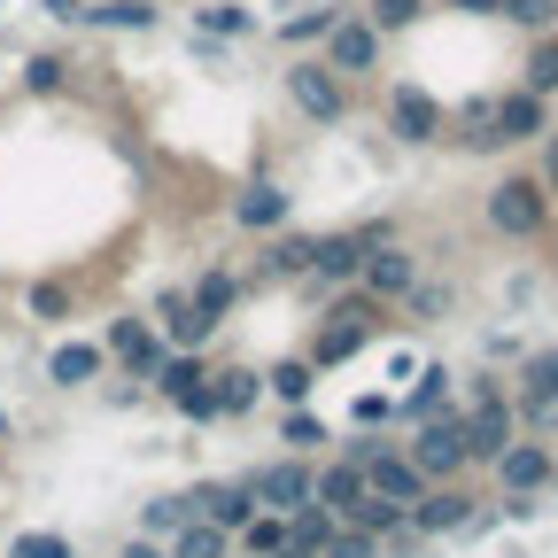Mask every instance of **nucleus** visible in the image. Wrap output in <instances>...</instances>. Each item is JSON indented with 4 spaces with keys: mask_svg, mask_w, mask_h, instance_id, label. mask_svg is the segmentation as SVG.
<instances>
[{
    "mask_svg": "<svg viewBox=\"0 0 558 558\" xmlns=\"http://www.w3.org/2000/svg\"><path fill=\"white\" fill-rule=\"evenodd\" d=\"M380 326H388V303H373V295L357 288V279H349V288H333V295H326L318 333H311V349H303V357H311L318 373H333V365H349V357H357V349H365Z\"/></svg>",
    "mask_w": 558,
    "mask_h": 558,
    "instance_id": "nucleus-1",
    "label": "nucleus"
},
{
    "mask_svg": "<svg viewBox=\"0 0 558 558\" xmlns=\"http://www.w3.org/2000/svg\"><path fill=\"white\" fill-rule=\"evenodd\" d=\"M481 226L505 241H543L550 233V186L535 171H505L497 186L481 194Z\"/></svg>",
    "mask_w": 558,
    "mask_h": 558,
    "instance_id": "nucleus-2",
    "label": "nucleus"
},
{
    "mask_svg": "<svg viewBox=\"0 0 558 558\" xmlns=\"http://www.w3.org/2000/svg\"><path fill=\"white\" fill-rule=\"evenodd\" d=\"M380 132H388V140H403V148H435V140L450 132V109H442L427 86L388 78V94H380Z\"/></svg>",
    "mask_w": 558,
    "mask_h": 558,
    "instance_id": "nucleus-3",
    "label": "nucleus"
},
{
    "mask_svg": "<svg viewBox=\"0 0 558 558\" xmlns=\"http://www.w3.org/2000/svg\"><path fill=\"white\" fill-rule=\"evenodd\" d=\"M403 458H411L418 473H427V481H458V473H465V411H458V403L427 411V418L411 427Z\"/></svg>",
    "mask_w": 558,
    "mask_h": 558,
    "instance_id": "nucleus-4",
    "label": "nucleus"
},
{
    "mask_svg": "<svg viewBox=\"0 0 558 558\" xmlns=\"http://www.w3.org/2000/svg\"><path fill=\"white\" fill-rule=\"evenodd\" d=\"M380 32L365 24V16H341L326 39H318V62L333 70V78H349V86H357V78H380Z\"/></svg>",
    "mask_w": 558,
    "mask_h": 558,
    "instance_id": "nucleus-5",
    "label": "nucleus"
},
{
    "mask_svg": "<svg viewBox=\"0 0 558 558\" xmlns=\"http://www.w3.org/2000/svg\"><path fill=\"white\" fill-rule=\"evenodd\" d=\"M473 520H481V497H473L465 481H427V488H418V505H411V527L427 535V543H442V535H465Z\"/></svg>",
    "mask_w": 558,
    "mask_h": 558,
    "instance_id": "nucleus-6",
    "label": "nucleus"
},
{
    "mask_svg": "<svg viewBox=\"0 0 558 558\" xmlns=\"http://www.w3.org/2000/svg\"><path fill=\"white\" fill-rule=\"evenodd\" d=\"M288 101H295L311 124H341V117H349V78H333L318 54H303V62H288Z\"/></svg>",
    "mask_w": 558,
    "mask_h": 558,
    "instance_id": "nucleus-7",
    "label": "nucleus"
},
{
    "mask_svg": "<svg viewBox=\"0 0 558 558\" xmlns=\"http://www.w3.org/2000/svg\"><path fill=\"white\" fill-rule=\"evenodd\" d=\"M248 481V497H256V512H295V505H311V458H264L256 473H241Z\"/></svg>",
    "mask_w": 558,
    "mask_h": 558,
    "instance_id": "nucleus-8",
    "label": "nucleus"
},
{
    "mask_svg": "<svg viewBox=\"0 0 558 558\" xmlns=\"http://www.w3.org/2000/svg\"><path fill=\"white\" fill-rule=\"evenodd\" d=\"M418 271H427V264H418V248H403V241H380V248H365V264H357V288L373 295V303H403L411 295V279Z\"/></svg>",
    "mask_w": 558,
    "mask_h": 558,
    "instance_id": "nucleus-9",
    "label": "nucleus"
},
{
    "mask_svg": "<svg viewBox=\"0 0 558 558\" xmlns=\"http://www.w3.org/2000/svg\"><path fill=\"white\" fill-rule=\"evenodd\" d=\"M488 473H497L505 497H543V488H550V435H543V442L512 435V442L497 450V465H488Z\"/></svg>",
    "mask_w": 558,
    "mask_h": 558,
    "instance_id": "nucleus-10",
    "label": "nucleus"
},
{
    "mask_svg": "<svg viewBox=\"0 0 558 558\" xmlns=\"http://www.w3.org/2000/svg\"><path fill=\"white\" fill-rule=\"evenodd\" d=\"M101 349H109V357L124 365V380H148L156 365H163V333L148 326V318H109V333H101Z\"/></svg>",
    "mask_w": 558,
    "mask_h": 558,
    "instance_id": "nucleus-11",
    "label": "nucleus"
},
{
    "mask_svg": "<svg viewBox=\"0 0 558 558\" xmlns=\"http://www.w3.org/2000/svg\"><path fill=\"white\" fill-rule=\"evenodd\" d=\"M458 411H465V465H497V450L520 435L512 396H497V403H458Z\"/></svg>",
    "mask_w": 558,
    "mask_h": 558,
    "instance_id": "nucleus-12",
    "label": "nucleus"
},
{
    "mask_svg": "<svg viewBox=\"0 0 558 558\" xmlns=\"http://www.w3.org/2000/svg\"><path fill=\"white\" fill-rule=\"evenodd\" d=\"M357 264H365V233H318L303 279H311L318 295H333V288H349V279H357Z\"/></svg>",
    "mask_w": 558,
    "mask_h": 558,
    "instance_id": "nucleus-13",
    "label": "nucleus"
},
{
    "mask_svg": "<svg viewBox=\"0 0 558 558\" xmlns=\"http://www.w3.org/2000/svg\"><path fill=\"white\" fill-rule=\"evenodd\" d=\"M288 218H295V194L279 186V179H248V186L233 194V226H241V233H279Z\"/></svg>",
    "mask_w": 558,
    "mask_h": 558,
    "instance_id": "nucleus-14",
    "label": "nucleus"
},
{
    "mask_svg": "<svg viewBox=\"0 0 558 558\" xmlns=\"http://www.w3.org/2000/svg\"><path fill=\"white\" fill-rule=\"evenodd\" d=\"M156 333H163L171 349H209V341H218V318L194 311L186 288H163V295H156Z\"/></svg>",
    "mask_w": 558,
    "mask_h": 558,
    "instance_id": "nucleus-15",
    "label": "nucleus"
},
{
    "mask_svg": "<svg viewBox=\"0 0 558 558\" xmlns=\"http://www.w3.org/2000/svg\"><path fill=\"white\" fill-rule=\"evenodd\" d=\"M365 497V465H349V458H318L311 465V505H326L333 520H349Z\"/></svg>",
    "mask_w": 558,
    "mask_h": 558,
    "instance_id": "nucleus-16",
    "label": "nucleus"
},
{
    "mask_svg": "<svg viewBox=\"0 0 558 558\" xmlns=\"http://www.w3.org/2000/svg\"><path fill=\"white\" fill-rule=\"evenodd\" d=\"M241 295H248V279H241V271H226V264H202V271L186 279V303H194V311H209L218 326L241 311Z\"/></svg>",
    "mask_w": 558,
    "mask_h": 558,
    "instance_id": "nucleus-17",
    "label": "nucleus"
},
{
    "mask_svg": "<svg viewBox=\"0 0 558 558\" xmlns=\"http://www.w3.org/2000/svg\"><path fill=\"white\" fill-rule=\"evenodd\" d=\"M365 488L373 497H388V505H418V488H427V473H418L411 458H403V442H388L373 465H365Z\"/></svg>",
    "mask_w": 558,
    "mask_h": 558,
    "instance_id": "nucleus-18",
    "label": "nucleus"
},
{
    "mask_svg": "<svg viewBox=\"0 0 558 558\" xmlns=\"http://www.w3.org/2000/svg\"><path fill=\"white\" fill-rule=\"evenodd\" d=\"M109 365V349L101 341H62L54 357H47V388H94Z\"/></svg>",
    "mask_w": 558,
    "mask_h": 558,
    "instance_id": "nucleus-19",
    "label": "nucleus"
},
{
    "mask_svg": "<svg viewBox=\"0 0 558 558\" xmlns=\"http://www.w3.org/2000/svg\"><path fill=\"white\" fill-rule=\"evenodd\" d=\"M209 396H218V418H248L264 396V373L256 365H209Z\"/></svg>",
    "mask_w": 558,
    "mask_h": 558,
    "instance_id": "nucleus-20",
    "label": "nucleus"
},
{
    "mask_svg": "<svg viewBox=\"0 0 558 558\" xmlns=\"http://www.w3.org/2000/svg\"><path fill=\"white\" fill-rule=\"evenodd\" d=\"M78 24H86V32H156L163 9H156V0H86Z\"/></svg>",
    "mask_w": 558,
    "mask_h": 558,
    "instance_id": "nucleus-21",
    "label": "nucleus"
},
{
    "mask_svg": "<svg viewBox=\"0 0 558 558\" xmlns=\"http://www.w3.org/2000/svg\"><path fill=\"white\" fill-rule=\"evenodd\" d=\"M209 380V357H202V349H163V365L148 373V388L163 396V403H179V396H194Z\"/></svg>",
    "mask_w": 558,
    "mask_h": 558,
    "instance_id": "nucleus-22",
    "label": "nucleus"
},
{
    "mask_svg": "<svg viewBox=\"0 0 558 558\" xmlns=\"http://www.w3.org/2000/svg\"><path fill=\"white\" fill-rule=\"evenodd\" d=\"M311 241L318 233H288V226H279L271 248H256V279H303L311 271Z\"/></svg>",
    "mask_w": 558,
    "mask_h": 558,
    "instance_id": "nucleus-23",
    "label": "nucleus"
},
{
    "mask_svg": "<svg viewBox=\"0 0 558 558\" xmlns=\"http://www.w3.org/2000/svg\"><path fill=\"white\" fill-rule=\"evenodd\" d=\"M194 32L218 39V47H233V39L256 32V9H241V0H194Z\"/></svg>",
    "mask_w": 558,
    "mask_h": 558,
    "instance_id": "nucleus-24",
    "label": "nucleus"
},
{
    "mask_svg": "<svg viewBox=\"0 0 558 558\" xmlns=\"http://www.w3.org/2000/svg\"><path fill=\"white\" fill-rule=\"evenodd\" d=\"M279 442H288L295 458H318V450L333 442V427H326L311 403H288V411H279Z\"/></svg>",
    "mask_w": 558,
    "mask_h": 558,
    "instance_id": "nucleus-25",
    "label": "nucleus"
},
{
    "mask_svg": "<svg viewBox=\"0 0 558 558\" xmlns=\"http://www.w3.org/2000/svg\"><path fill=\"white\" fill-rule=\"evenodd\" d=\"M442 403H450V373H442V365H418L411 396H396V418H403V427H418V418L442 411Z\"/></svg>",
    "mask_w": 558,
    "mask_h": 558,
    "instance_id": "nucleus-26",
    "label": "nucleus"
},
{
    "mask_svg": "<svg viewBox=\"0 0 558 558\" xmlns=\"http://www.w3.org/2000/svg\"><path fill=\"white\" fill-rule=\"evenodd\" d=\"M264 396H279V403H311V396H318V365L303 357V349H295V357H279V365L264 373Z\"/></svg>",
    "mask_w": 558,
    "mask_h": 558,
    "instance_id": "nucleus-27",
    "label": "nucleus"
},
{
    "mask_svg": "<svg viewBox=\"0 0 558 558\" xmlns=\"http://www.w3.org/2000/svg\"><path fill=\"white\" fill-rule=\"evenodd\" d=\"M450 303H458L450 279H427V271H418V279H411V295H403L396 311H411V326H435V318H450Z\"/></svg>",
    "mask_w": 558,
    "mask_h": 558,
    "instance_id": "nucleus-28",
    "label": "nucleus"
},
{
    "mask_svg": "<svg viewBox=\"0 0 558 558\" xmlns=\"http://www.w3.org/2000/svg\"><path fill=\"white\" fill-rule=\"evenodd\" d=\"M520 86L527 94H558V32H543V39H527V62H520Z\"/></svg>",
    "mask_w": 558,
    "mask_h": 558,
    "instance_id": "nucleus-29",
    "label": "nucleus"
},
{
    "mask_svg": "<svg viewBox=\"0 0 558 558\" xmlns=\"http://www.w3.org/2000/svg\"><path fill=\"white\" fill-rule=\"evenodd\" d=\"M226 550H233V535H226V527L186 520V527H171V550H163V558H226Z\"/></svg>",
    "mask_w": 558,
    "mask_h": 558,
    "instance_id": "nucleus-30",
    "label": "nucleus"
},
{
    "mask_svg": "<svg viewBox=\"0 0 558 558\" xmlns=\"http://www.w3.org/2000/svg\"><path fill=\"white\" fill-rule=\"evenodd\" d=\"M70 70H78L70 54H32V62H24V94H32V101H54V94H70Z\"/></svg>",
    "mask_w": 558,
    "mask_h": 558,
    "instance_id": "nucleus-31",
    "label": "nucleus"
},
{
    "mask_svg": "<svg viewBox=\"0 0 558 558\" xmlns=\"http://www.w3.org/2000/svg\"><path fill=\"white\" fill-rule=\"evenodd\" d=\"M333 527H341V520H333L326 505H295V512H288V543H295V550H311V558L326 550V535H333Z\"/></svg>",
    "mask_w": 558,
    "mask_h": 558,
    "instance_id": "nucleus-32",
    "label": "nucleus"
},
{
    "mask_svg": "<svg viewBox=\"0 0 558 558\" xmlns=\"http://www.w3.org/2000/svg\"><path fill=\"white\" fill-rule=\"evenodd\" d=\"M279 543H288V512H256V520L233 535V550H241V558H271Z\"/></svg>",
    "mask_w": 558,
    "mask_h": 558,
    "instance_id": "nucleus-33",
    "label": "nucleus"
},
{
    "mask_svg": "<svg viewBox=\"0 0 558 558\" xmlns=\"http://www.w3.org/2000/svg\"><path fill=\"white\" fill-rule=\"evenodd\" d=\"M380 39H396V32H411L418 16H427V0H365V9H357Z\"/></svg>",
    "mask_w": 558,
    "mask_h": 558,
    "instance_id": "nucleus-34",
    "label": "nucleus"
},
{
    "mask_svg": "<svg viewBox=\"0 0 558 558\" xmlns=\"http://www.w3.org/2000/svg\"><path fill=\"white\" fill-rule=\"evenodd\" d=\"M497 16H505L512 32L543 39V32H558V0H497Z\"/></svg>",
    "mask_w": 558,
    "mask_h": 558,
    "instance_id": "nucleus-35",
    "label": "nucleus"
},
{
    "mask_svg": "<svg viewBox=\"0 0 558 558\" xmlns=\"http://www.w3.org/2000/svg\"><path fill=\"white\" fill-rule=\"evenodd\" d=\"M403 520H411V505H388V497H373V488L357 497V512H349V527H365V535H396Z\"/></svg>",
    "mask_w": 558,
    "mask_h": 558,
    "instance_id": "nucleus-36",
    "label": "nucleus"
},
{
    "mask_svg": "<svg viewBox=\"0 0 558 558\" xmlns=\"http://www.w3.org/2000/svg\"><path fill=\"white\" fill-rule=\"evenodd\" d=\"M70 303H78V295H70V279H32V295H24V311H32V318H47V326H62V318H70Z\"/></svg>",
    "mask_w": 558,
    "mask_h": 558,
    "instance_id": "nucleus-37",
    "label": "nucleus"
},
{
    "mask_svg": "<svg viewBox=\"0 0 558 558\" xmlns=\"http://www.w3.org/2000/svg\"><path fill=\"white\" fill-rule=\"evenodd\" d=\"M512 388L558 396V341H550V349H527V357H520V373H512Z\"/></svg>",
    "mask_w": 558,
    "mask_h": 558,
    "instance_id": "nucleus-38",
    "label": "nucleus"
},
{
    "mask_svg": "<svg viewBox=\"0 0 558 558\" xmlns=\"http://www.w3.org/2000/svg\"><path fill=\"white\" fill-rule=\"evenodd\" d=\"M9 558H78V543L54 527H24V535H9Z\"/></svg>",
    "mask_w": 558,
    "mask_h": 558,
    "instance_id": "nucleus-39",
    "label": "nucleus"
},
{
    "mask_svg": "<svg viewBox=\"0 0 558 558\" xmlns=\"http://www.w3.org/2000/svg\"><path fill=\"white\" fill-rule=\"evenodd\" d=\"M341 16H349V9H311V16H288V24H279V39H288V47H318Z\"/></svg>",
    "mask_w": 558,
    "mask_h": 558,
    "instance_id": "nucleus-40",
    "label": "nucleus"
},
{
    "mask_svg": "<svg viewBox=\"0 0 558 558\" xmlns=\"http://www.w3.org/2000/svg\"><path fill=\"white\" fill-rule=\"evenodd\" d=\"M318 558H380V535H365V527H349V520H341V527L326 535Z\"/></svg>",
    "mask_w": 558,
    "mask_h": 558,
    "instance_id": "nucleus-41",
    "label": "nucleus"
},
{
    "mask_svg": "<svg viewBox=\"0 0 558 558\" xmlns=\"http://www.w3.org/2000/svg\"><path fill=\"white\" fill-rule=\"evenodd\" d=\"M186 520H194L186 497H156L148 512H140V535H171V527H186Z\"/></svg>",
    "mask_w": 558,
    "mask_h": 558,
    "instance_id": "nucleus-42",
    "label": "nucleus"
},
{
    "mask_svg": "<svg viewBox=\"0 0 558 558\" xmlns=\"http://www.w3.org/2000/svg\"><path fill=\"white\" fill-rule=\"evenodd\" d=\"M333 442H341L333 458H349V465H373V458L388 450V435H380V427H349V435H333Z\"/></svg>",
    "mask_w": 558,
    "mask_h": 558,
    "instance_id": "nucleus-43",
    "label": "nucleus"
},
{
    "mask_svg": "<svg viewBox=\"0 0 558 558\" xmlns=\"http://www.w3.org/2000/svg\"><path fill=\"white\" fill-rule=\"evenodd\" d=\"M171 411H179V418H194V427H209V418H218V396H209V380H202V388H194V396H179Z\"/></svg>",
    "mask_w": 558,
    "mask_h": 558,
    "instance_id": "nucleus-44",
    "label": "nucleus"
},
{
    "mask_svg": "<svg viewBox=\"0 0 558 558\" xmlns=\"http://www.w3.org/2000/svg\"><path fill=\"white\" fill-rule=\"evenodd\" d=\"M396 418V403L388 396H357V411H349V427H388Z\"/></svg>",
    "mask_w": 558,
    "mask_h": 558,
    "instance_id": "nucleus-45",
    "label": "nucleus"
},
{
    "mask_svg": "<svg viewBox=\"0 0 558 558\" xmlns=\"http://www.w3.org/2000/svg\"><path fill=\"white\" fill-rule=\"evenodd\" d=\"M535 148H543V163H535V179H543V186L558 194V124H550V132L535 140Z\"/></svg>",
    "mask_w": 558,
    "mask_h": 558,
    "instance_id": "nucleus-46",
    "label": "nucleus"
},
{
    "mask_svg": "<svg viewBox=\"0 0 558 558\" xmlns=\"http://www.w3.org/2000/svg\"><path fill=\"white\" fill-rule=\"evenodd\" d=\"M497 396H512L497 373H473V380H465V403H497Z\"/></svg>",
    "mask_w": 558,
    "mask_h": 558,
    "instance_id": "nucleus-47",
    "label": "nucleus"
},
{
    "mask_svg": "<svg viewBox=\"0 0 558 558\" xmlns=\"http://www.w3.org/2000/svg\"><path fill=\"white\" fill-rule=\"evenodd\" d=\"M481 349H488V365H520V341H512V333H488Z\"/></svg>",
    "mask_w": 558,
    "mask_h": 558,
    "instance_id": "nucleus-48",
    "label": "nucleus"
},
{
    "mask_svg": "<svg viewBox=\"0 0 558 558\" xmlns=\"http://www.w3.org/2000/svg\"><path fill=\"white\" fill-rule=\"evenodd\" d=\"M427 9H450V16H497V0H427Z\"/></svg>",
    "mask_w": 558,
    "mask_h": 558,
    "instance_id": "nucleus-49",
    "label": "nucleus"
},
{
    "mask_svg": "<svg viewBox=\"0 0 558 558\" xmlns=\"http://www.w3.org/2000/svg\"><path fill=\"white\" fill-rule=\"evenodd\" d=\"M117 558H163V543H156V535H124Z\"/></svg>",
    "mask_w": 558,
    "mask_h": 558,
    "instance_id": "nucleus-50",
    "label": "nucleus"
},
{
    "mask_svg": "<svg viewBox=\"0 0 558 558\" xmlns=\"http://www.w3.org/2000/svg\"><path fill=\"white\" fill-rule=\"evenodd\" d=\"M39 9H47L54 24H78V16H86V0H39Z\"/></svg>",
    "mask_w": 558,
    "mask_h": 558,
    "instance_id": "nucleus-51",
    "label": "nucleus"
},
{
    "mask_svg": "<svg viewBox=\"0 0 558 558\" xmlns=\"http://www.w3.org/2000/svg\"><path fill=\"white\" fill-rule=\"evenodd\" d=\"M271 558H311V550H295V543H279V550H271Z\"/></svg>",
    "mask_w": 558,
    "mask_h": 558,
    "instance_id": "nucleus-52",
    "label": "nucleus"
},
{
    "mask_svg": "<svg viewBox=\"0 0 558 558\" xmlns=\"http://www.w3.org/2000/svg\"><path fill=\"white\" fill-rule=\"evenodd\" d=\"M550 488H558V435H550Z\"/></svg>",
    "mask_w": 558,
    "mask_h": 558,
    "instance_id": "nucleus-53",
    "label": "nucleus"
},
{
    "mask_svg": "<svg viewBox=\"0 0 558 558\" xmlns=\"http://www.w3.org/2000/svg\"><path fill=\"white\" fill-rule=\"evenodd\" d=\"M0 435H9V411H0Z\"/></svg>",
    "mask_w": 558,
    "mask_h": 558,
    "instance_id": "nucleus-54",
    "label": "nucleus"
},
{
    "mask_svg": "<svg viewBox=\"0 0 558 558\" xmlns=\"http://www.w3.org/2000/svg\"><path fill=\"white\" fill-rule=\"evenodd\" d=\"M226 558H241V550H226Z\"/></svg>",
    "mask_w": 558,
    "mask_h": 558,
    "instance_id": "nucleus-55",
    "label": "nucleus"
},
{
    "mask_svg": "<svg viewBox=\"0 0 558 558\" xmlns=\"http://www.w3.org/2000/svg\"><path fill=\"white\" fill-rule=\"evenodd\" d=\"M550 101H558V94H550Z\"/></svg>",
    "mask_w": 558,
    "mask_h": 558,
    "instance_id": "nucleus-56",
    "label": "nucleus"
}]
</instances>
